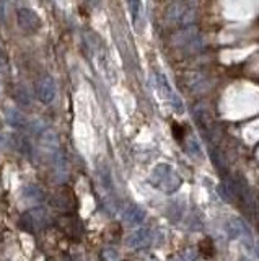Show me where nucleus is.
Segmentation results:
<instances>
[{"instance_id": "nucleus-1", "label": "nucleus", "mask_w": 259, "mask_h": 261, "mask_svg": "<svg viewBox=\"0 0 259 261\" xmlns=\"http://www.w3.org/2000/svg\"><path fill=\"white\" fill-rule=\"evenodd\" d=\"M150 185L156 190L173 195L179 190L181 186V176L174 172V168L168 163H160L151 170L150 175Z\"/></svg>"}, {"instance_id": "nucleus-2", "label": "nucleus", "mask_w": 259, "mask_h": 261, "mask_svg": "<svg viewBox=\"0 0 259 261\" xmlns=\"http://www.w3.org/2000/svg\"><path fill=\"white\" fill-rule=\"evenodd\" d=\"M195 10L189 0H178L166 8V22L168 25H191L194 22Z\"/></svg>"}, {"instance_id": "nucleus-3", "label": "nucleus", "mask_w": 259, "mask_h": 261, "mask_svg": "<svg viewBox=\"0 0 259 261\" xmlns=\"http://www.w3.org/2000/svg\"><path fill=\"white\" fill-rule=\"evenodd\" d=\"M156 85H158V90H160V93L161 96L168 101V105L173 108V111H176V113H183L184 111V106H183V101H181V98L178 96V93L171 88V85H170V82L168 79H166V75L165 74H161V72H158L156 74Z\"/></svg>"}, {"instance_id": "nucleus-4", "label": "nucleus", "mask_w": 259, "mask_h": 261, "mask_svg": "<svg viewBox=\"0 0 259 261\" xmlns=\"http://www.w3.org/2000/svg\"><path fill=\"white\" fill-rule=\"evenodd\" d=\"M17 20H18V26L22 28L24 33L28 35H33V33L39 31L43 22L39 15L31 8H20L17 12Z\"/></svg>"}, {"instance_id": "nucleus-5", "label": "nucleus", "mask_w": 259, "mask_h": 261, "mask_svg": "<svg viewBox=\"0 0 259 261\" xmlns=\"http://www.w3.org/2000/svg\"><path fill=\"white\" fill-rule=\"evenodd\" d=\"M36 98L41 101L43 105H49L51 101L56 98V82L52 77L44 75L36 82Z\"/></svg>"}, {"instance_id": "nucleus-6", "label": "nucleus", "mask_w": 259, "mask_h": 261, "mask_svg": "<svg viewBox=\"0 0 259 261\" xmlns=\"http://www.w3.org/2000/svg\"><path fill=\"white\" fill-rule=\"evenodd\" d=\"M46 219H47L46 212H43L41 209L28 211L26 214H23L22 219H20V225L26 232H34L36 229H41Z\"/></svg>"}, {"instance_id": "nucleus-7", "label": "nucleus", "mask_w": 259, "mask_h": 261, "mask_svg": "<svg viewBox=\"0 0 259 261\" xmlns=\"http://www.w3.org/2000/svg\"><path fill=\"white\" fill-rule=\"evenodd\" d=\"M150 240H151V234L149 229H137L126 239V246L132 250H140V248H145L150 243Z\"/></svg>"}, {"instance_id": "nucleus-8", "label": "nucleus", "mask_w": 259, "mask_h": 261, "mask_svg": "<svg viewBox=\"0 0 259 261\" xmlns=\"http://www.w3.org/2000/svg\"><path fill=\"white\" fill-rule=\"evenodd\" d=\"M124 220L130 225L142 224L145 220V211L139 206H129L124 212Z\"/></svg>"}, {"instance_id": "nucleus-9", "label": "nucleus", "mask_w": 259, "mask_h": 261, "mask_svg": "<svg viewBox=\"0 0 259 261\" xmlns=\"http://www.w3.org/2000/svg\"><path fill=\"white\" fill-rule=\"evenodd\" d=\"M5 118H7V123L10 126H13V128H17V129H24L28 126V119L17 109H7Z\"/></svg>"}, {"instance_id": "nucleus-10", "label": "nucleus", "mask_w": 259, "mask_h": 261, "mask_svg": "<svg viewBox=\"0 0 259 261\" xmlns=\"http://www.w3.org/2000/svg\"><path fill=\"white\" fill-rule=\"evenodd\" d=\"M68 196H72L70 191H67V190L59 191L57 195L54 196V206L61 207V209H68Z\"/></svg>"}, {"instance_id": "nucleus-11", "label": "nucleus", "mask_w": 259, "mask_h": 261, "mask_svg": "<svg viewBox=\"0 0 259 261\" xmlns=\"http://www.w3.org/2000/svg\"><path fill=\"white\" fill-rule=\"evenodd\" d=\"M24 196L28 197V199H43L44 193L39 190V188L36 185H29L26 190H24Z\"/></svg>"}, {"instance_id": "nucleus-12", "label": "nucleus", "mask_w": 259, "mask_h": 261, "mask_svg": "<svg viewBox=\"0 0 259 261\" xmlns=\"http://www.w3.org/2000/svg\"><path fill=\"white\" fill-rule=\"evenodd\" d=\"M129 8H130L132 20L137 22V20H139V17H140V10H142L140 0H129Z\"/></svg>"}, {"instance_id": "nucleus-13", "label": "nucleus", "mask_w": 259, "mask_h": 261, "mask_svg": "<svg viewBox=\"0 0 259 261\" xmlns=\"http://www.w3.org/2000/svg\"><path fill=\"white\" fill-rule=\"evenodd\" d=\"M15 98H17L18 103H22V105H29L31 103V98H29V95L24 93V90L23 88H17V91H15Z\"/></svg>"}, {"instance_id": "nucleus-14", "label": "nucleus", "mask_w": 259, "mask_h": 261, "mask_svg": "<svg viewBox=\"0 0 259 261\" xmlns=\"http://www.w3.org/2000/svg\"><path fill=\"white\" fill-rule=\"evenodd\" d=\"M5 65H7V59H5V54L2 52V49H0V70H3Z\"/></svg>"}, {"instance_id": "nucleus-15", "label": "nucleus", "mask_w": 259, "mask_h": 261, "mask_svg": "<svg viewBox=\"0 0 259 261\" xmlns=\"http://www.w3.org/2000/svg\"><path fill=\"white\" fill-rule=\"evenodd\" d=\"M88 3H90V7H98L100 5V0H86Z\"/></svg>"}, {"instance_id": "nucleus-16", "label": "nucleus", "mask_w": 259, "mask_h": 261, "mask_svg": "<svg viewBox=\"0 0 259 261\" xmlns=\"http://www.w3.org/2000/svg\"><path fill=\"white\" fill-rule=\"evenodd\" d=\"M256 253H258V256H259V241L256 243Z\"/></svg>"}, {"instance_id": "nucleus-17", "label": "nucleus", "mask_w": 259, "mask_h": 261, "mask_svg": "<svg viewBox=\"0 0 259 261\" xmlns=\"http://www.w3.org/2000/svg\"><path fill=\"white\" fill-rule=\"evenodd\" d=\"M239 261H251V260H248V258H241V260H239Z\"/></svg>"}]
</instances>
